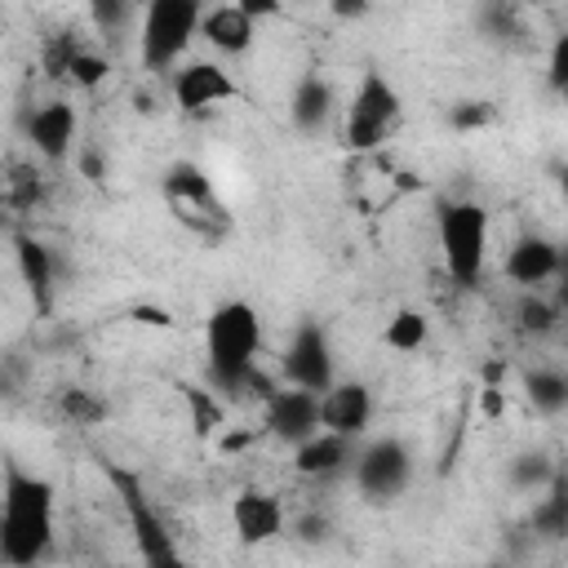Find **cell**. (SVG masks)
<instances>
[{
  "instance_id": "obj_1",
  "label": "cell",
  "mask_w": 568,
  "mask_h": 568,
  "mask_svg": "<svg viewBox=\"0 0 568 568\" xmlns=\"http://www.w3.org/2000/svg\"><path fill=\"white\" fill-rule=\"evenodd\" d=\"M53 541V488L18 466L4 470V510H0V555L13 568H31Z\"/></svg>"
},
{
  "instance_id": "obj_2",
  "label": "cell",
  "mask_w": 568,
  "mask_h": 568,
  "mask_svg": "<svg viewBox=\"0 0 568 568\" xmlns=\"http://www.w3.org/2000/svg\"><path fill=\"white\" fill-rule=\"evenodd\" d=\"M262 346V320L248 302H226L209 320V377L222 390H244L248 373L257 368Z\"/></svg>"
},
{
  "instance_id": "obj_3",
  "label": "cell",
  "mask_w": 568,
  "mask_h": 568,
  "mask_svg": "<svg viewBox=\"0 0 568 568\" xmlns=\"http://www.w3.org/2000/svg\"><path fill=\"white\" fill-rule=\"evenodd\" d=\"M439 248L448 262V275L457 288H475L484 275V248H488V213L470 200L439 209Z\"/></svg>"
},
{
  "instance_id": "obj_4",
  "label": "cell",
  "mask_w": 568,
  "mask_h": 568,
  "mask_svg": "<svg viewBox=\"0 0 568 568\" xmlns=\"http://www.w3.org/2000/svg\"><path fill=\"white\" fill-rule=\"evenodd\" d=\"M200 22L204 13L195 0H151L142 13V62L151 71H164L169 62H178V53L191 44Z\"/></svg>"
},
{
  "instance_id": "obj_5",
  "label": "cell",
  "mask_w": 568,
  "mask_h": 568,
  "mask_svg": "<svg viewBox=\"0 0 568 568\" xmlns=\"http://www.w3.org/2000/svg\"><path fill=\"white\" fill-rule=\"evenodd\" d=\"M111 484L120 488V501H124V510H129L133 541H138V550H142V568H178L182 559H178L173 532H169L164 519L151 510V501H146L142 484H138V475H129V470H111Z\"/></svg>"
},
{
  "instance_id": "obj_6",
  "label": "cell",
  "mask_w": 568,
  "mask_h": 568,
  "mask_svg": "<svg viewBox=\"0 0 568 568\" xmlns=\"http://www.w3.org/2000/svg\"><path fill=\"white\" fill-rule=\"evenodd\" d=\"M395 120H399V93L377 71H364V80L355 89V102L346 111V142L355 151H373Z\"/></svg>"
},
{
  "instance_id": "obj_7",
  "label": "cell",
  "mask_w": 568,
  "mask_h": 568,
  "mask_svg": "<svg viewBox=\"0 0 568 568\" xmlns=\"http://www.w3.org/2000/svg\"><path fill=\"white\" fill-rule=\"evenodd\" d=\"M164 195H169L173 213H178L186 226H195V231H213V226L226 222V213H222V204H217V195H213L204 169L191 164V160H178V164L164 173Z\"/></svg>"
},
{
  "instance_id": "obj_8",
  "label": "cell",
  "mask_w": 568,
  "mask_h": 568,
  "mask_svg": "<svg viewBox=\"0 0 568 568\" xmlns=\"http://www.w3.org/2000/svg\"><path fill=\"white\" fill-rule=\"evenodd\" d=\"M408 470H413V457L399 439H373L359 457H355V484L364 497L373 501H386V497H399L404 484H408Z\"/></svg>"
},
{
  "instance_id": "obj_9",
  "label": "cell",
  "mask_w": 568,
  "mask_h": 568,
  "mask_svg": "<svg viewBox=\"0 0 568 568\" xmlns=\"http://www.w3.org/2000/svg\"><path fill=\"white\" fill-rule=\"evenodd\" d=\"M284 377L297 390L311 395H328L333 390V355H328V337L320 324H302L284 351Z\"/></svg>"
},
{
  "instance_id": "obj_10",
  "label": "cell",
  "mask_w": 568,
  "mask_h": 568,
  "mask_svg": "<svg viewBox=\"0 0 568 568\" xmlns=\"http://www.w3.org/2000/svg\"><path fill=\"white\" fill-rule=\"evenodd\" d=\"M320 399L324 395H311V390H275L266 399V426L280 435V439H297L306 444L311 435H320L324 417H320Z\"/></svg>"
},
{
  "instance_id": "obj_11",
  "label": "cell",
  "mask_w": 568,
  "mask_h": 568,
  "mask_svg": "<svg viewBox=\"0 0 568 568\" xmlns=\"http://www.w3.org/2000/svg\"><path fill=\"white\" fill-rule=\"evenodd\" d=\"M320 417H324V430L355 439V435L368 426V417H373V395H368V386H359V382H337V386L320 399Z\"/></svg>"
},
{
  "instance_id": "obj_12",
  "label": "cell",
  "mask_w": 568,
  "mask_h": 568,
  "mask_svg": "<svg viewBox=\"0 0 568 568\" xmlns=\"http://www.w3.org/2000/svg\"><path fill=\"white\" fill-rule=\"evenodd\" d=\"M173 98H178L182 111H204V106H213V102L235 98V80H231L222 67H213V62H191V67L178 71Z\"/></svg>"
},
{
  "instance_id": "obj_13",
  "label": "cell",
  "mask_w": 568,
  "mask_h": 568,
  "mask_svg": "<svg viewBox=\"0 0 568 568\" xmlns=\"http://www.w3.org/2000/svg\"><path fill=\"white\" fill-rule=\"evenodd\" d=\"M231 524H235L244 546H262L284 528V506L266 493H240L231 506Z\"/></svg>"
},
{
  "instance_id": "obj_14",
  "label": "cell",
  "mask_w": 568,
  "mask_h": 568,
  "mask_svg": "<svg viewBox=\"0 0 568 568\" xmlns=\"http://www.w3.org/2000/svg\"><path fill=\"white\" fill-rule=\"evenodd\" d=\"M31 142H36L40 155L62 160V155L71 151V142H75V111H71L67 102L40 106V111L31 115Z\"/></svg>"
},
{
  "instance_id": "obj_15",
  "label": "cell",
  "mask_w": 568,
  "mask_h": 568,
  "mask_svg": "<svg viewBox=\"0 0 568 568\" xmlns=\"http://www.w3.org/2000/svg\"><path fill=\"white\" fill-rule=\"evenodd\" d=\"M506 275L515 280V284H546L550 275H559V248L550 244V240H537V235H528V240H519L515 248H510V257H506Z\"/></svg>"
},
{
  "instance_id": "obj_16",
  "label": "cell",
  "mask_w": 568,
  "mask_h": 568,
  "mask_svg": "<svg viewBox=\"0 0 568 568\" xmlns=\"http://www.w3.org/2000/svg\"><path fill=\"white\" fill-rule=\"evenodd\" d=\"M200 31H204V40H209L213 49H222V53H244V49L253 44V18H248L240 4H217V9H209L204 22H200Z\"/></svg>"
},
{
  "instance_id": "obj_17",
  "label": "cell",
  "mask_w": 568,
  "mask_h": 568,
  "mask_svg": "<svg viewBox=\"0 0 568 568\" xmlns=\"http://www.w3.org/2000/svg\"><path fill=\"white\" fill-rule=\"evenodd\" d=\"M351 462V439L346 435H333V430H320L311 435L306 444H297V470L302 475H333Z\"/></svg>"
},
{
  "instance_id": "obj_18",
  "label": "cell",
  "mask_w": 568,
  "mask_h": 568,
  "mask_svg": "<svg viewBox=\"0 0 568 568\" xmlns=\"http://www.w3.org/2000/svg\"><path fill=\"white\" fill-rule=\"evenodd\" d=\"M13 248H18L22 280H27V288L36 293V306L49 311V288H53V262H49V248H44L40 240H31V235H18Z\"/></svg>"
},
{
  "instance_id": "obj_19",
  "label": "cell",
  "mask_w": 568,
  "mask_h": 568,
  "mask_svg": "<svg viewBox=\"0 0 568 568\" xmlns=\"http://www.w3.org/2000/svg\"><path fill=\"white\" fill-rule=\"evenodd\" d=\"M328 111H333L328 84H324L320 75H302V84L293 89V124L311 133V129H320V124L328 120Z\"/></svg>"
},
{
  "instance_id": "obj_20",
  "label": "cell",
  "mask_w": 568,
  "mask_h": 568,
  "mask_svg": "<svg viewBox=\"0 0 568 568\" xmlns=\"http://www.w3.org/2000/svg\"><path fill=\"white\" fill-rule=\"evenodd\" d=\"M524 386H528V399H532L541 413L568 408V373H564V368H532V373L524 377Z\"/></svg>"
},
{
  "instance_id": "obj_21",
  "label": "cell",
  "mask_w": 568,
  "mask_h": 568,
  "mask_svg": "<svg viewBox=\"0 0 568 568\" xmlns=\"http://www.w3.org/2000/svg\"><path fill=\"white\" fill-rule=\"evenodd\" d=\"M532 528L541 537H568V475H555L550 497L532 510Z\"/></svg>"
},
{
  "instance_id": "obj_22",
  "label": "cell",
  "mask_w": 568,
  "mask_h": 568,
  "mask_svg": "<svg viewBox=\"0 0 568 568\" xmlns=\"http://www.w3.org/2000/svg\"><path fill=\"white\" fill-rule=\"evenodd\" d=\"M182 395H186V404H191V426H195V435L200 439H213V435H222V426H226V408L204 390V386H182Z\"/></svg>"
},
{
  "instance_id": "obj_23",
  "label": "cell",
  "mask_w": 568,
  "mask_h": 568,
  "mask_svg": "<svg viewBox=\"0 0 568 568\" xmlns=\"http://www.w3.org/2000/svg\"><path fill=\"white\" fill-rule=\"evenodd\" d=\"M426 342V315L422 311H399V315H390V324H386V346H395V351H417Z\"/></svg>"
},
{
  "instance_id": "obj_24",
  "label": "cell",
  "mask_w": 568,
  "mask_h": 568,
  "mask_svg": "<svg viewBox=\"0 0 568 568\" xmlns=\"http://www.w3.org/2000/svg\"><path fill=\"white\" fill-rule=\"evenodd\" d=\"M555 320H559V306L555 302H546V297H524L519 302V328L524 333H550Z\"/></svg>"
},
{
  "instance_id": "obj_25",
  "label": "cell",
  "mask_w": 568,
  "mask_h": 568,
  "mask_svg": "<svg viewBox=\"0 0 568 568\" xmlns=\"http://www.w3.org/2000/svg\"><path fill=\"white\" fill-rule=\"evenodd\" d=\"M4 195H9V204H13V209H36V200H40L44 191H40V178H36L31 169H18V164H13Z\"/></svg>"
},
{
  "instance_id": "obj_26",
  "label": "cell",
  "mask_w": 568,
  "mask_h": 568,
  "mask_svg": "<svg viewBox=\"0 0 568 568\" xmlns=\"http://www.w3.org/2000/svg\"><path fill=\"white\" fill-rule=\"evenodd\" d=\"M62 413H67L71 422H84V426H93V422L106 417V408H102L89 390H67V395H62Z\"/></svg>"
},
{
  "instance_id": "obj_27",
  "label": "cell",
  "mask_w": 568,
  "mask_h": 568,
  "mask_svg": "<svg viewBox=\"0 0 568 568\" xmlns=\"http://www.w3.org/2000/svg\"><path fill=\"white\" fill-rule=\"evenodd\" d=\"M106 58H98V53H80L75 62H71V80L75 84H84V89H93V84H102L106 80Z\"/></svg>"
},
{
  "instance_id": "obj_28",
  "label": "cell",
  "mask_w": 568,
  "mask_h": 568,
  "mask_svg": "<svg viewBox=\"0 0 568 568\" xmlns=\"http://www.w3.org/2000/svg\"><path fill=\"white\" fill-rule=\"evenodd\" d=\"M448 120H453V129H479V124L493 120V106H488V102H462Z\"/></svg>"
},
{
  "instance_id": "obj_29",
  "label": "cell",
  "mask_w": 568,
  "mask_h": 568,
  "mask_svg": "<svg viewBox=\"0 0 568 568\" xmlns=\"http://www.w3.org/2000/svg\"><path fill=\"white\" fill-rule=\"evenodd\" d=\"M550 84L568 93V31H564V36L555 40V49H550Z\"/></svg>"
},
{
  "instance_id": "obj_30",
  "label": "cell",
  "mask_w": 568,
  "mask_h": 568,
  "mask_svg": "<svg viewBox=\"0 0 568 568\" xmlns=\"http://www.w3.org/2000/svg\"><path fill=\"white\" fill-rule=\"evenodd\" d=\"M479 413H484L488 422L506 413V395H501V386H484V390H479Z\"/></svg>"
},
{
  "instance_id": "obj_31",
  "label": "cell",
  "mask_w": 568,
  "mask_h": 568,
  "mask_svg": "<svg viewBox=\"0 0 568 568\" xmlns=\"http://www.w3.org/2000/svg\"><path fill=\"white\" fill-rule=\"evenodd\" d=\"M515 479H519V484H541V479H546V462H541V457H519Z\"/></svg>"
},
{
  "instance_id": "obj_32",
  "label": "cell",
  "mask_w": 568,
  "mask_h": 568,
  "mask_svg": "<svg viewBox=\"0 0 568 568\" xmlns=\"http://www.w3.org/2000/svg\"><path fill=\"white\" fill-rule=\"evenodd\" d=\"M297 532H302L306 541H320V537L328 532V519H324V515H306V519L297 524Z\"/></svg>"
},
{
  "instance_id": "obj_33",
  "label": "cell",
  "mask_w": 568,
  "mask_h": 568,
  "mask_svg": "<svg viewBox=\"0 0 568 568\" xmlns=\"http://www.w3.org/2000/svg\"><path fill=\"white\" fill-rule=\"evenodd\" d=\"M248 444H253V430H231V435L217 439L222 453H240V448H248Z\"/></svg>"
},
{
  "instance_id": "obj_34",
  "label": "cell",
  "mask_w": 568,
  "mask_h": 568,
  "mask_svg": "<svg viewBox=\"0 0 568 568\" xmlns=\"http://www.w3.org/2000/svg\"><path fill=\"white\" fill-rule=\"evenodd\" d=\"M133 320H142V324H160V328L169 324V315H164L160 306H133Z\"/></svg>"
},
{
  "instance_id": "obj_35",
  "label": "cell",
  "mask_w": 568,
  "mask_h": 568,
  "mask_svg": "<svg viewBox=\"0 0 568 568\" xmlns=\"http://www.w3.org/2000/svg\"><path fill=\"white\" fill-rule=\"evenodd\" d=\"M93 18L98 22H120L124 18V4H93Z\"/></svg>"
},
{
  "instance_id": "obj_36",
  "label": "cell",
  "mask_w": 568,
  "mask_h": 568,
  "mask_svg": "<svg viewBox=\"0 0 568 568\" xmlns=\"http://www.w3.org/2000/svg\"><path fill=\"white\" fill-rule=\"evenodd\" d=\"M80 169H84V178H93V182H102V160H98L93 151H84V155H80Z\"/></svg>"
},
{
  "instance_id": "obj_37",
  "label": "cell",
  "mask_w": 568,
  "mask_h": 568,
  "mask_svg": "<svg viewBox=\"0 0 568 568\" xmlns=\"http://www.w3.org/2000/svg\"><path fill=\"white\" fill-rule=\"evenodd\" d=\"M240 9H244L248 18H262V13H275V4H271V0H244Z\"/></svg>"
},
{
  "instance_id": "obj_38",
  "label": "cell",
  "mask_w": 568,
  "mask_h": 568,
  "mask_svg": "<svg viewBox=\"0 0 568 568\" xmlns=\"http://www.w3.org/2000/svg\"><path fill=\"white\" fill-rule=\"evenodd\" d=\"M555 306H559V311H568V275H564V280H559V288H555Z\"/></svg>"
},
{
  "instance_id": "obj_39",
  "label": "cell",
  "mask_w": 568,
  "mask_h": 568,
  "mask_svg": "<svg viewBox=\"0 0 568 568\" xmlns=\"http://www.w3.org/2000/svg\"><path fill=\"white\" fill-rule=\"evenodd\" d=\"M559 191H564V195H568V164H564V169H559Z\"/></svg>"
},
{
  "instance_id": "obj_40",
  "label": "cell",
  "mask_w": 568,
  "mask_h": 568,
  "mask_svg": "<svg viewBox=\"0 0 568 568\" xmlns=\"http://www.w3.org/2000/svg\"><path fill=\"white\" fill-rule=\"evenodd\" d=\"M484 568H506V564H484Z\"/></svg>"
},
{
  "instance_id": "obj_41",
  "label": "cell",
  "mask_w": 568,
  "mask_h": 568,
  "mask_svg": "<svg viewBox=\"0 0 568 568\" xmlns=\"http://www.w3.org/2000/svg\"><path fill=\"white\" fill-rule=\"evenodd\" d=\"M178 568H182V564H178Z\"/></svg>"
}]
</instances>
